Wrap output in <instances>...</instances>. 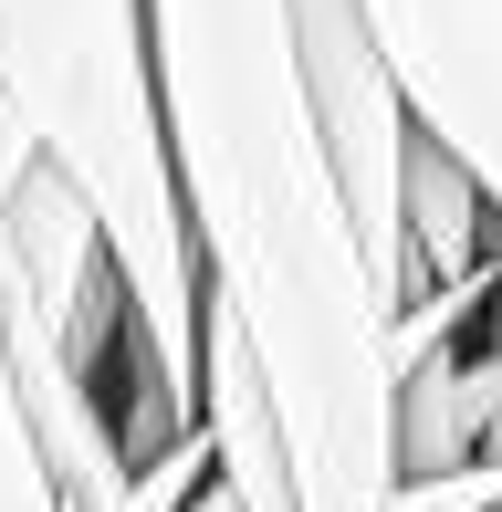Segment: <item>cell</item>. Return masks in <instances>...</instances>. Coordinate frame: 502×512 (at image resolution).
I'll return each instance as SVG.
<instances>
[{"label": "cell", "mask_w": 502, "mask_h": 512, "mask_svg": "<svg viewBox=\"0 0 502 512\" xmlns=\"http://www.w3.org/2000/svg\"><path fill=\"white\" fill-rule=\"evenodd\" d=\"M492 314H502V220H492ZM492 450H502V418H492ZM502 512V502H492Z\"/></svg>", "instance_id": "5"}, {"label": "cell", "mask_w": 502, "mask_h": 512, "mask_svg": "<svg viewBox=\"0 0 502 512\" xmlns=\"http://www.w3.org/2000/svg\"><path fill=\"white\" fill-rule=\"evenodd\" d=\"M0 105L42 147V168L95 209L157 408L168 429H199V251L168 178L147 0H0Z\"/></svg>", "instance_id": "2"}, {"label": "cell", "mask_w": 502, "mask_h": 512, "mask_svg": "<svg viewBox=\"0 0 502 512\" xmlns=\"http://www.w3.org/2000/svg\"><path fill=\"white\" fill-rule=\"evenodd\" d=\"M147 53L199 293L241 324V356L293 460V512H387L398 314L356 251L335 157L283 42V0H147Z\"/></svg>", "instance_id": "1"}, {"label": "cell", "mask_w": 502, "mask_h": 512, "mask_svg": "<svg viewBox=\"0 0 502 512\" xmlns=\"http://www.w3.org/2000/svg\"><path fill=\"white\" fill-rule=\"evenodd\" d=\"M408 136L502 220V0H356Z\"/></svg>", "instance_id": "3"}, {"label": "cell", "mask_w": 502, "mask_h": 512, "mask_svg": "<svg viewBox=\"0 0 502 512\" xmlns=\"http://www.w3.org/2000/svg\"><path fill=\"white\" fill-rule=\"evenodd\" d=\"M0 512H63L53 471H42V450H32V418H21L11 356H0Z\"/></svg>", "instance_id": "4"}, {"label": "cell", "mask_w": 502, "mask_h": 512, "mask_svg": "<svg viewBox=\"0 0 502 512\" xmlns=\"http://www.w3.org/2000/svg\"><path fill=\"white\" fill-rule=\"evenodd\" d=\"M178 512H231V502H220V481H199V492L178 502Z\"/></svg>", "instance_id": "6"}]
</instances>
